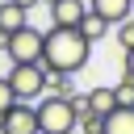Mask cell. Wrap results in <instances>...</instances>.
Returning a JSON list of instances; mask_svg holds the SVG:
<instances>
[{
	"label": "cell",
	"instance_id": "1",
	"mask_svg": "<svg viewBox=\"0 0 134 134\" xmlns=\"http://www.w3.org/2000/svg\"><path fill=\"white\" fill-rule=\"evenodd\" d=\"M92 54V42L80 34V29H63V25H50L42 29V67L46 75L63 71V75H75Z\"/></svg>",
	"mask_w": 134,
	"mask_h": 134
},
{
	"label": "cell",
	"instance_id": "2",
	"mask_svg": "<svg viewBox=\"0 0 134 134\" xmlns=\"http://www.w3.org/2000/svg\"><path fill=\"white\" fill-rule=\"evenodd\" d=\"M38 113V134H75V105L67 96H50L34 105Z\"/></svg>",
	"mask_w": 134,
	"mask_h": 134
},
{
	"label": "cell",
	"instance_id": "3",
	"mask_svg": "<svg viewBox=\"0 0 134 134\" xmlns=\"http://www.w3.org/2000/svg\"><path fill=\"white\" fill-rule=\"evenodd\" d=\"M4 80H8L13 96H17V100H25V105L46 96V67H42V63H13Z\"/></svg>",
	"mask_w": 134,
	"mask_h": 134
},
{
	"label": "cell",
	"instance_id": "4",
	"mask_svg": "<svg viewBox=\"0 0 134 134\" xmlns=\"http://www.w3.org/2000/svg\"><path fill=\"white\" fill-rule=\"evenodd\" d=\"M4 54H8V63H42V29L38 25L13 29L4 42Z\"/></svg>",
	"mask_w": 134,
	"mask_h": 134
},
{
	"label": "cell",
	"instance_id": "5",
	"mask_svg": "<svg viewBox=\"0 0 134 134\" xmlns=\"http://www.w3.org/2000/svg\"><path fill=\"white\" fill-rule=\"evenodd\" d=\"M0 134H38V113H34V105H25V100L8 105V109L0 113Z\"/></svg>",
	"mask_w": 134,
	"mask_h": 134
},
{
	"label": "cell",
	"instance_id": "6",
	"mask_svg": "<svg viewBox=\"0 0 134 134\" xmlns=\"http://www.w3.org/2000/svg\"><path fill=\"white\" fill-rule=\"evenodd\" d=\"M50 25H63V29H80V21L88 17V0H50Z\"/></svg>",
	"mask_w": 134,
	"mask_h": 134
},
{
	"label": "cell",
	"instance_id": "7",
	"mask_svg": "<svg viewBox=\"0 0 134 134\" xmlns=\"http://www.w3.org/2000/svg\"><path fill=\"white\" fill-rule=\"evenodd\" d=\"M88 13H96V17L109 21V25H121V21H130L134 0H88Z\"/></svg>",
	"mask_w": 134,
	"mask_h": 134
},
{
	"label": "cell",
	"instance_id": "8",
	"mask_svg": "<svg viewBox=\"0 0 134 134\" xmlns=\"http://www.w3.org/2000/svg\"><path fill=\"white\" fill-rule=\"evenodd\" d=\"M100 130L105 134H134V105H117L113 113H105Z\"/></svg>",
	"mask_w": 134,
	"mask_h": 134
},
{
	"label": "cell",
	"instance_id": "9",
	"mask_svg": "<svg viewBox=\"0 0 134 134\" xmlns=\"http://www.w3.org/2000/svg\"><path fill=\"white\" fill-rule=\"evenodd\" d=\"M84 100H88V113H96V117H105V113H113V109H117V96H113V88H109V84L88 88V92H84Z\"/></svg>",
	"mask_w": 134,
	"mask_h": 134
},
{
	"label": "cell",
	"instance_id": "10",
	"mask_svg": "<svg viewBox=\"0 0 134 134\" xmlns=\"http://www.w3.org/2000/svg\"><path fill=\"white\" fill-rule=\"evenodd\" d=\"M21 25H29V13L21 4H13V0H0V34H13Z\"/></svg>",
	"mask_w": 134,
	"mask_h": 134
},
{
	"label": "cell",
	"instance_id": "11",
	"mask_svg": "<svg viewBox=\"0 0 134 134\" xmlns=\"http://www.w3.org/2000/svg\"><path fill=\"white\" fill-rule=\"evenodd\" d=\"M109 29H113V25H109V21H100V17H96V13H88V17H84V21H80V34H84V38H88V42H100V38H105V34H109Z\"/></svg>",
	"mask_w": 134,
	"mask_h": 134
},
{
	"label": "cell",
	"instance_id": "12",
	"mask_svg": "<svg viewBox=\"0 0 134 134\" xmlns=\"http://www.w3.org/2000/svg\"><path fill=\"white\" fill-rule=\"evenodd\" d=\"M46 92L50 96H75V84H71V75L54 71V75H46Z\"/></svg>",
	"mask_w": 134,
	"mask_h": 134
},
{
	"label": "cell",
	"instance_id": "13",
	"mask_svg": "<svg viewBox=\"0 0 134 134\" xmlns=\"http://www.w3.org/2000/svg\"><path fill=\"white\" fill-rule=\"evenodd\" d=\"M113 38H117L121 54H126V50H134V21H121V25H113Z\"/></svg>",
	"mask_w": 134,
	"mask_h": 134
},
{
	"label": "cell",
	"instance_id": "14",
	"mask_svg": "<svg viewBox=\"0 0 134 134\" xmlns=\"http://www.w3.org/2000/svg\"><path fill=\"white\" fill-rule=\"evenodd\" d=\"M113 96H117V105H134V80L121 75V84H113Z\"/></svg>",
	"mask_w": 134,
	"mask_h": 134
},
{
	"label": "cell",
	"instance_id": "15",
	"mask_svg": "<svg viewBox=\"0 0 134 134\" xmlns=\"http://www.w3.org/2000/svg\"><path fill=\"white\" fill-rule=\"evenodd\" d=\"M8 105H17V96H13V88H8V80L0 75V113H4Z\"/></svg>",
	"mask_w": 134,
	"mask_h": 134
},
{
	"label": "cell",
	"instance_id": "16",
	"mask_svg": "<svg viewBox=\"0 0 134 134\" xmlns=\"http://www.w3.org/2000/svg\"><path fill=\"white\" fill-rule=\"evenodd\" d=\"M121 75H130V80H134V50H126V67H121Z\"/></svg>",
	"mask_w": 134,
	"mask_h": 134
},
{
	"label": "cell",
	"instance_id": "17",
	"mask_svg": "<svg viewBox=\"0 0 134 134\" xmlns=\"http://www.w3.org/2000/svg\"><path fill=\"white\" fill-rule=\"evenodd\" d=\"M13 4H21V8L29 13V8H34V4H42V0H13Z\"/></svg>",
	"mask_w": 134,
	"mask_h": 134
},
{
	"label": "cell",
	"instance_id": "18",
	"mask_svg": "<svg viewBox=\"0 0 134 134\" xmlns=\"http://www.w3.org/2000/svg\"><path fill=\"white\" fill-rule=\"evenodd\" d=\"M4 42H8V34H0V50H4Z\"/></svg>",
	"mask_w": 134,
	"mask_h": 134
},
{
	"label": "cell",
	"instance_id": "19",
	"mask_svg": "<svg viewBox=\"0 0 134 134\" xmlns=\"http://www.w3.org/2000/svg\"><path fill=\"white\" fill-rule=\"evenodd\" d=\"M42 4H50V0H42Z\"/></svg>",
	"mask_w": 134,
	"mask_h": 134
},
{
	"label": "cell",
	"instance_id": "20",
	"mask_svg": "<svg viewBox=\"0 0 134 134\" xmlns=\"http://www.w3.org/2000/svg\"><path fill=\"white\" fill-rule=\"evenodd\" d=\"M130 21H134V13H130Z\"/></svg>",
	"mask_w": 134,
	"mask_h": 134
}]
</instances>
